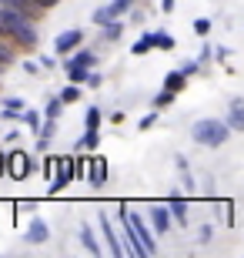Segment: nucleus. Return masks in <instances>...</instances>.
I'll return each mask as SVG.
<instances>
[{"label":"nucleus","instance_id":"obj_10","mask_svg":"<svg viewBox=\"0 0 244 258\" xmlns=\"http://www.w3.org/2000/svg\"><path fill=\"white\" fill-rule=\"evenodd\" d=\"M127 215H131V221H134V228H137V235H141V241H144V248H147V255H154V235H150V228L141 221V215H134L131 208H127Z\"/></svg>","mask_w":244,"mask_h":258},{"label":"nucleus","instance_id":"obj_27","mask_svg":"<svg viewBox=\"0 0 244 258\" xmlns=\"http://www.w3.org/2000/svg\"><path fill=\"white\" fill-rule=\"evenodd\" d=\"M104 27H107V37H121V27H124V24H117V20H111V24H104Z\"/></svg>","mask_w":244,"mask_h":258},{"label":"nucleus","instance_id":"obj_29","mask_svg":"<svg viewBox=\"0 0 244 258\" xmlns=\"http://www.w3.org/2000/svg\"><path fill=\"white\" fill-rule=\"evenodd\" d=\"M40 138H54V117H47V124H40Z\"/></svg>","mask_w":244,"mask_h":258},{"label":"nucleus","instance_id":"obj_21","mask_svg":"<svg viewBox=\"0 0 244 258\" xmlns=\"http://www.w3.org/2000/svg\"><path fill=\"white\" fill-rule=\"evenodd\" d=\"M60 97H64V104H74L77 97H80V84H70V87H64V91H60Z\"/></svg>","mask_w":244,"mask_h":258},{"label":"nucleus","instance_id":"obj_20","mask_svg":"<svg viewBox=\"0 0 244 258\" xmlns=\"http://www.w3.org/2000/svg\"><path fill=\"white\" fill-rule=\"evenodd\" d=\"M154 47H160V50H174V37H171V34H164V30H157V34H154Z\"/></svg>","mask_w":244,"mask_h":258},{"label":"nucleus","instance_id":"obj_15","mask_svg":"<svg viewBox=\"0 0 244 258\" xmlns=\"http://www.w3.org/2000/svg\"><path fill=\"white\" fill-rule=\"evenodd\" d=\"M97 60V54H91V50H80V54H74V57L67 60V67H91Z\"/></svg>","mask_w":244,"mask_h":258},{"label":"nucleus","instance_id":"obj_33","mask_svg":"<svg viewBox=\"0 0 244 258\" xmlns=\"http://www.w3.org/2000/svg\"><path fill=\"white\" fill-rule=\"evenodd\" d=\"M54 64H57V60L50 57V54H44V57H40V67H50V71H54Z\"/></svg>","mask_w":244,"mask_h":258},{"label":"nucleus","instance_id":"obj_9","mask_svg":"<svg viewBox=\"0 0 244 258\" xmlns=\"http://www.w3.org/2000/svg\"><path fill=\"white\" fill-rule=\"evenodd\" d=\"M227 124L234 131H244V97H234L231 107H227Z\"/></svg>","mask_w":244,"mask_h":258},{"label":"nucleus","instance_id":"obj_7","mask_svg":"<svg viewBox=\"0 0 244 258\" xmlns=\"http://www.w3.org/2000/svg\"><path fill=\"white\" fill-rule=\"evenodd\" d=\"M47 225H44V218H40V215H34V218H30V228H27V235H24V241H30V245H44V241H47Z\"/></svg>","mask_w":244,"mask_h":258},{"label":"nucleus","instance_id":"obj_13","mask_svg":"<svg viewBox=\"0 0 244 258\" xmlns=\"http://www.w3.org/2000/svg\"><path fill=\"white\" fill-rule=\"evenodd\" d=\"M97 144H101V131H97V127H87V134L74 144V151H80V148H91V151H94Z\"/></svg>","mask_w":244,"mask_h":258},{"label":"nucleus","instance_id":"obj_5","mask_svg":"<svg viewBox=\"0 0 244 258\" xmlns=\"http://www.w3.org/2000/svg\"><path fill=\"white\" fill-rule=\"evenodd\" d=\"M70 178H74V158H57V178L50 181V195H57Z\"/></svg>","mask_w":244,"mask_h":258},{"label":"nucleus","instance_id":"obj_30","mask_svg":"<svg viewBox=\"0 0 244 258\" xmlns=\"http://www.w3.org/2000/svg\"><path fill=\"white\" fill-rule=\"evenodd\" d=\"M211 235H214V231H211V225H204V228L197 231V238H201V245H207V241H211Z\"/></svg>","mask_w":244,"mask_h":258},{"label":"nucleus","instance_id":"obj_19","mask_svg":"<svg viewBox=\"0 0 244 258\" xmlns=\"http://www.w3.org/2000/svg\"><path fill=\"white\" fill-rule=\"evenodd\" d=\"M60 111H64V97H50L47 107H44V114H47V117H60Z\"/></svg>","mask_w":244,"mask_h":258},{"label":"nucleus","instance_id":"obj_4","mask_svg":"<svg viewBox=\"0 0 244 258\" xmlns=\"http://www.w3.org/2000/svg\"><path fill=\"white\" fill-rule=\"evenodd\" d=\"M131 4H134V0H111L107 7L94 10V24H111V20H117L121 14H127V10H131Z\"/></svg>","mask_w":244,"mask_h":258},{"label":"nucleus","instance_id":"obj_1","mask_svg":"<svg viewBox=\"0 0 244 258\" xmlns=\"http://www.w3.org/2000/svg\"><path fill=\"white\" fill-rule=\"evenodd\" d=\"M231 131H234V127L224 124V121L201 117V121H194V127H191V138H194V144H201V148H221V144L231 138Z\"/></svg>","mask_w":244,"mask_h":258},{"label":"nucleus","instance_id":"obj_22","mask_svg":"<svg viewBox=\"0 0 244 258\" xmlns=\"http://www.w3.org/2000/svg\"><path fill=\"white\" fill-rule=\"evenodd\" d=\"M67 74H70V81H74V84H80V81H91L87 67H67Z\"/></svg>","mask_w":244,"mask_h":258},{"label":"nucleus","instance_id":"obj_24","mask_svg":"<svg viewBox=\"0 0 244 258\" xmlns=\"http://www.w3.org/2000/svg\"><path fill=\"white\" fill-rule=\"evenodd\" d=\"M194 34H197V37H207V34H211V20H207V17H197L194 20Z\"/></svg>","mask_w":244,"mask_h":258},{"label":"nucleus","instance_id":"obj_2","mask_svg":"<svg viewBox=\"0 0 244 258\" xmlns=\"http://www.w3.org/2000/svg\"><path fill=\"white\" fill-rule=\"evenodd\" d=\"M0 17H4L7 34H14L24 47H34V44H37V30H34V24H30L24 14H20V7H4V10H0Z\"/></svg>","mask_w":244,"mask_h":258},{"label":"nucleus","instance_id":"obj_12","mask_svg":"<svg viewBox=\"0 0 244 258\" xmlns=\"http://www.w3.org/2000/svg\"><path fill=\"white\" fill-rule=\"evenodd\" d=\"M104 178H107V164H104L101 158H91V184H94V188H101Z\"/></svg>","mask_w":244,"mask_h":258},{"label":"nucleus","instance_id":"obj_14","mask_svg":"<svg viewBox=\"0 0 244 258\" xmlns=\"http://www.w3.org/2000/svg\"><path fill=\"white\" fill-rule=\"evenodd\" d=\"M168 205H171V215H174V218H178L181 225H188V201H181V198H171Z\"/></svg>","mask_w":244,"mask_h":258},{"label":"nucleus","instance_id":"obj_26","mask_svg":"<svg viewBox=\"0 0 244 258\" xmlns=\"http://www.w3.org/2000/svg\"><path fill=\"white\" fill-rule=\"evenodd\" d=\"M101 124V107H91L87 111V127H97Z\"/></svg>","mask_w":244,"mask_h":258},{"label":"nucleus","instance_id":"obj_32","mask_svg":"<svg viewBox=\"0 0 244 258\" xmlns=\"http://www.w3.org/2000/svg\"><path fill=\"white\" fill-rule=\"evenodd\" d=\"M154 121H157V114H147V117H144V121H141V131H147V127L154 124Z\"/></svg>","mask_w":244,"mask_h":258},{"label":"nucleus","instance_id":"obj_6","mask_svg":"<svg viewBox=\"0 0 244 258\" xmlns=\"http://www.w3.org/2000/svg\"><path fill=\"white\" fill-rule=\"evenodd\" d=\"M84 40V30H64L60 37L54 40V47H57V54H70V50H77V44Z\"/></svg>","mask_w":244,"mask_h":258},{"label":"nucleus","instance_id":"obj_36","mask_svg":"<svg viewBox=\"0 0 244 258\" xmlns=\"http://www.w3.org/2000/svg\"><path fill=\"white\" fill-rule=\"evenodd\" d=\"M4 174H7V158L0 154V178H4Z\"/></svg>","mask_w":244,"mask_h":258},{"label":"nucleus","instance_id":"obj_34","mask_svg":"<svg viewBox=\"0 0 244 258\" xmlns=\"http://www.w3.org/2000/svg\"><path fill=\"white\" fill-rule=\"evenodd\" d=\"M160 10H164V14H171V10H174V0H160Z\"/></svg>","mask_w":244,"mask_h":258},{"label":"nucleus","instance_id":"obj_16","mask_svg":"<svg viewBox=\"0 0 244 258\" xmlns=\"http://www.w3.org/2000/svg\"><path fill=\"white\" fill-rule=\"evenodd\" d=\"M184 71H171L168 77H164V87H168V91H181V87H184Z\"/></svg>","mask_w":244,"mask_h":258},{"label":"nucleus","instance_id":"obj_35","mask_svg":"<svg viewBox=\"0 0 244 258\" xmlns=\"http://www.w3.org/2000/svg\"><path fill=\"white\" fill-rule=\"evenodd\" d=\"M37 7H57V0H34Z\"/></svg>","mask_w":244,"mask_h":258},{"label":"nucleus","instance_id":"obj_23","mask_svg":"<svg viewBox=\"0 0 244 258\" xmlns=\"http://www.w3.org/2000/svg\"><path fill=\"white\" fill-rule=\"evenodd\" d=\"M174 94H178V91H168V87H164V91L154 97V107H168L171 101H174Z\"/></svg>","mask_w":244,"mask_h":258},{"label":"nucleus","instance_id":"obj_11","mask_svg":"<svg viewBox=\"0 0 244 258\" xmlns=\"http://www.w3.org/2000/svg\"><path fill=\"white\" fill-rule=\"evenodd\" d=\"M171 218H174V215H171V205H168V208H154V211H150V225H154V231H157V235H164V231H168Z\"/></svg>","mask_w":244,"mask_h":258},{"label":"nucleus","instance_id":"obj_25","mask_svg":"<svg viewBox=\"0 0 244 258\" xmlns=\"http://www.w3.org/2000/svg\"><path fill=\"white\" fill-rule=\"evenodd\" d=\"M24 121L30 124V131H37V134H40V117H37V111H24Z\"/></svg>","mask_w":244,"mask_h":258},{"label":"nucleus","instance_id":"obj_17","mask_svg":"<svg viewBox=\"0 0 244 258\" xmlns=\"http://www.w3.org/2000/svg\"><path fill=\"white\" fill-rule=\"evenodd\" d=\"M80 241H84V248L91 251V255H101V245L94 241V235H91V228H80Z\"/></svg>","mask_w":244,"mask_h":258},{"label":"nucleus","instance_id":"obj_31","mask_svg":"<svg viewBox=\"0 0 244 258\" xmlns=\"http://www.w3.org/2000/svg\"><path fill=\"white\" fill-rule=\"evenodd\" d=\"M181 71H184V74H188V77H191V74H194V71H197V60H188V64L181 67Z\"/></svg>","mask_w":244,"mask_h":258},{"label":"nucleus","instance_id":"obj_37","mask_svg":"<svg viewBox=\"0 0 244 258\" xmlns=\"http://www.w3.org/2000/svg\"><path fill=\"white\" fill-rule=\"evenodd\" d=\"M0 34H7V27H4V17H0Z\"/></svg>","mask_w":244,"mask_h":258},{"label":"nucleus","instance_id":"obj_28","mask_svg":"<svg viewBox=\"0 0 244 258\" xmlns=\"http://www.w3.org/2000/svg\"><path fill=\"white\" fill-rule=\"evenodd\" d=\"M10 60H14V50L7 44H0V64H10Z\"/></svg>","mask_w":244,"mask_h":258},{"label":"nucleus","instance_id":"obj_8","mask_svg":"<svg viewBox=\"0 0 244 258\" xmlns=\"http://www.w3.org/2000/svg\"><path fill=\"white\" fill-rule=\"evenodd\" d=\"M101 235H104V241H107V248H111V255H124V245L117 241V235H114V228H111V221H107V215H101Z\"/></svg>","mask_w":244,"mask_h":258},{"label":"nucleus","instance_id":"obj_18","mask_svg":"<svg viewBox=\"0 0 244 258\" xmlns=\"http://www.w3.org/2000/svg\"><path fill=\"white\" fill-rule=\"evenodd\" d=\"M150 47H154V34H144V37H141V40H137V44L131 47V54H137V57H141V54H147Z\"/></svg>","mask_w":244,"mask_h":258},{"label":"nucleus","instance_id":"obj_3","mask_svg":"<svg viewBox=\"0 0 244 258\" xmlns=\"http://www.w3.org/2000/svg\"><path fill=\"white\" fill-rule=\"evenodd\" d=\"M7 171H10V178H17V181H24L30 171H34V161H30V154H24V151H14L7 158Z\"/></svg>","mask_w":244,"mask_h":258}]
</instances>
